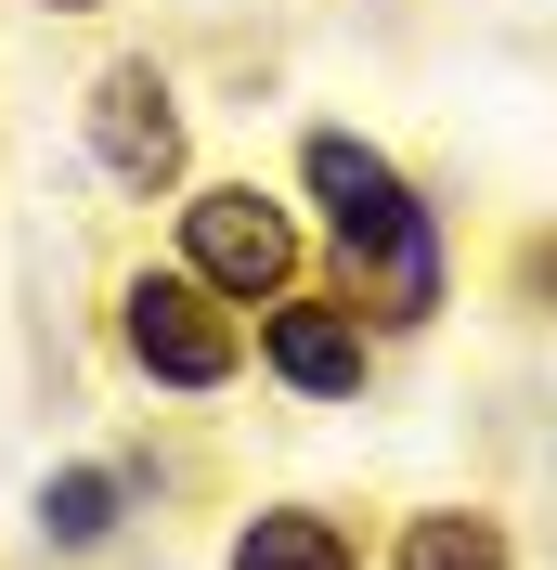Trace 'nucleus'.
Wrapping results in <instances>:
<instances>
[{
    "instance_id": "f03ea898",
    "label": "nucleus",
    "mask_w": 557,
    "mask_h": 570,
    "mask_svg": "<svg viewBox=\"0 0 557 570\" xmlns=\"http://www.w3.org/2000/svg\"><path fill=\"white\" fill-rule=\"evenodd\" d=\"M117 351H130L156 390H221L246 363V337H234V312H221L195 273H130L117 285Z\"/></svg>"
},
{
    "instance_id": "f257e3e1",
    "label": "nucleus",
    "mask_w": 557,
    "mask_h": 570,
    "mask_svg": "<svg viewBox=\"0 0 557 570\" xmlns=\"http://www.w3.org/2000/svg\"><path fill=\"white\" fill-rule=\"evenodd\" d=\"M299 181L324 195L350 273H363V298H350V312H377V324H428V312H441V247H428V208H416V181L389 169L377 142L312 130V142H299Z\"/></svg>"
},
{
    "instance_id": "423d86ee",
    "label": "nucleus",
    "mask_w": 557,
    "mask_h": 570,
    "mask_svg": "<svg viewBox=\"0 0 557 570\" xmlns=\"http://www.w3.org/2000/svg\"><path fill=\"white\" fill-rule=\"evenodd\" d=\"M389 570H506V519L492 505H428V519H402Z\"/></svg>"
},
{
    "instance_id": "6e6552de",
    "label": "nucleus",
    "mask_w": 557,
    "mask_h": 570,
    "mask_svg": "<svg viewBox=\"0 0 557 570\" xmlns=\"http://www.w3.org/2000/svg\"><path fill=\"white\" fill-rule=\"evenodd\" d=\"M117 505H130L117 466H66V480H39V532L66 544V558H91V544L117 532Z\"/></svg>"
},
{
    "instance_id": "20e7f679",
    "label": "nucleus",
    "mask_w": 557,
    "mask_h": 570,
    "mask_svg": "<svg viewBox=\"0 0 557 570\" xmlns=\"http://www.w3.org/2000/svg\"><path fill=\"white\" fill-rule=\"evenodd\" d=\"M260 363H273L299 402H363V376H377V337H363V312H350V298L285 285V298H260Z\"/></svg>"
},
{
    "instance_id": "1a4fd4ad",
    "label": "nucleus",
    "mask_w": 557,
    "mask_h": 570,
    "mask_svg": "<svg viewBox=\"0 0 557 570\" xmlns=\"http://www.w3.org/2000/svg\"><path fill=\"white\" fill-rule=\"evenodd\" d=\"M39 13H105V0H39Z\"/></svg>"
},
{
    "instance_id": "0eeeda50",
    "label": "nucleus",
    "mask_w": 557,
    "mask_h": 570,
    "mask_svg": "<svg viewBox=\"0 0 557 570\" xmlns=\"http://www.w3.org/2000/svg\"><path fill=\"white\" fill-rule=\"evenodd\" d=\"M234 570H363V558H350V532L312 519V505H260L234 532Z\"/></svg>"
},
{
    "instance_id": "39448f33",
    "label": "nucleus",
    "mask_w": 557,
    "mask_h": 570,
    "mask_svg": "<svg viewBox=\"0 0 557 570\" xmlns=\"http://www.w3.org/2000/svg\"><path fill=\"white\" fill-rule=\"evenodd\" d=\"M91 156H105V181H130V195H169L182 181V91L156 66H105L91 78Z\"/></svg>"
},
{
    "instance_id": "7ed1b4c3",
    "label": "nucleus",
    "mask_w": 557,
    "mask_h": 570,
    "mask_svg": "<svg viewBox=\"0 0 557 570\" xmlns=\"http://www.w3.org/2000/svg\"><path fill=\"white\" fill-rule=\"evenodd\" d=\"M182 273L208 298H285L299 285V220L260 181H208V195H182Z\"/></svg>"
}]
</instances>
